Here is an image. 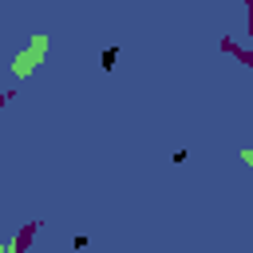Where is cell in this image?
Segmentation results:
<instances>
[{
	"instance_id": "obj_1",
	"label": "cell",
	"mask_w": 253,
	"mask_h": 253,
	"mask_svg": "<svg viewBox=\"0 0 253 253\" xmlns=\"http://www.w3.org/2000/svg\"><path fill=\"white\" fill-rule=\"evenodd\" d=\"M43 47H47V40L40 36V40H36V47H32V51H24V55L16 59V75H28V71H32L36 63H40V55H43Z\"/></svg>"
}]
</instances>
